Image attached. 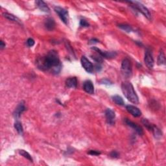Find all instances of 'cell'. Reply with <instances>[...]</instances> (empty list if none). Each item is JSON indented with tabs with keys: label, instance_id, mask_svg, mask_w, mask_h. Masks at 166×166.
Here are the masks:
<instances>
[{
	"label": "cell",
	"instance_id": "e0dca14e",
	"mask_svg": "<svg viewBox=\"0 0 166 166\" xmlns=\"http://www.w3.org/2000/svg\"><path fill=\"white\" fill-rule=\"evenodd\" d=\"M3 16H4L5 18H7V19H8L9 20L14 21V22H16V23L21 24V21L20 20L19 18L16 16L13 15V14H10V13H7V12H5V13L3 14Z\"/></svg>",
	"mask_w": 166,
	"mask_h": 166
},
{
	"label": "cell",
	"instance_id": "cb8c5ba5",
	"mask_svg": "<svg viewBox=\"0 0 166 166\" xmlns=\"http://www.w3.org/2000/svg\"><path fill=\"white\" fill-rule=\"evenodd\" d=\"M143 125H145V126L147 127V128H148L149 130H151L152 129V125H151V123H149V121L146 120V119H143V120L142 121Z\"/></svg>",
	"mask_w": 166,
	"mask_h": 166
},
{
	"label": "cell",
	"instance_id": "d6986e66",
	"mask_svg": "<svg viewBox=\"0 0 166 166\" xmlns=\"http://www.w3.org/2000/svg\"><path fill=\"white\" fill-rule=\"evenodd\" d=\"M165 64V57L164 51H162L160 52V54L158 57V65H164Z\"/></svg>",
	"mask_w": 166,
	"mask_h": 166
},
{
	"label": "cell",
	"instance_id": "8992f818",
	"mask_svg": "<svg viewBox=\"0 0 166 166\" xmlns=\"http://www.w3.org/2000/svg\"><path fill=\"white\" fill-rule=\"evenodd\" d=\"M92 49L94 50L98 54L101 56V57H103L105 58H115V56L117 55V53L114 51H102L100 49L93 47L92 48Z\"/></svg>",
	"mask_w": 166,
	"mask_h": 166
},
{
	"label": "cell",
	"instance_id": "3957f363",
	"mask_svg": "<svg viewBox=\"0 0 166 166\" xmlns=\"http://www.w3.org/2000/svg\"><path fill=\"white\" fill-rule=\"evenodd\" d=\"M121 73L123 76L126 78H129L132 75V66L130 61L128 58H125L122 61L121 64Z\"/></svg>",
	"mask_w": 166,
	"mask_h": 166
},
{
	"label": "cell",
	"instance_id": "f546056e",
	"mask_svg": "<svg viewBox=\"0 0 166 166\" xmlns=\"http://www.w3.org/2000/svg\"><path fill=\"white\" fill-rule=\"evenodd\" d=\"M99 42V40L96 38H93L90 40V43H98Z\"/></svg>",
	"mask_w": 166,
	"mask_h": 166
},
{
	"label": "cell",
	"instance_id": "ba28073f",
	"mask_svg": "<svg viewBox=\"0 0 166 166\" xmlns=\"http://www.w3.org/2000/svg\"><path fill=\"white\" fill-rule=\"evenodd\" d=\"M144 62H145V65L149 69H152L154 66V59H153L152 54L149 51H147L145 52Z\"/></svg>",
	"mask_w": 166,
	"mask_h": 166
},
{
	"label": "cell",
	"instance_id": "9c48e42d",
	"mask_svg": "<svg viewBox=\"0 0 166 166\" xmlns=\"http://www.w3.org/2000/svg\"><path fill=\"white\" fill-rule=\"evenodd\" d=\"M105 117L108 123L110 125L114 124V120L115 118V112L110 108H108L105 110Z\"/></svg>",
	"mask_w": 166,
	"mask_h": 166
},
{
	"label": "cell",
	"instance_id": "ac0fdd59",
	"mask_svg": "<svg viewBox=\"0 0 166 166\" xmlns=\"http://www.w3.org/2000/svg\"><path fill=\"white\" fill-rule=\"evenodd\" d=\"M151 130L152 131V133H153V134H154L155 137L156 138L159 139L160 138L162 137V131L160 130L157 127L152 125V127Z\"/></svg>",
	"mask_w": 166,
	"mask_h": 166
},
{
	"label": "cell",
	"instance_id": "ffe728a7",
	"mask_svg": "<svg viewBox=\"0 0 166 166\" xmlns=\"http://www.w3.org/2000/svg\"><path fill=\"white\" fill-rule=\"evenodd\" d=\"M112 99H113L114 102L117 104L118 105H120V106H123L124 105V101L123 99H122V98L120 95H114L112 97Z\"/></svg>",
	"mask_w": 166,
	"mask_h": 166
},
{
	"label": "cell",
	"instance_id": "484cf974",
	"mask_svg": "<svg viewBox=\"0 0 166 166\" xmlns=\"http://www.w3.org/2000/svg\"><path fill=\"white\" fill-rule=\"evenodd\" d=\"M110 157H112V158H116L119 157V156H120V155H119V153L117 151H112V152H110Z\"/></svg>",
	"mask_w": 166,
	"mask_h": 166
},
{
	"label": "cell",
	"instance_id": "4dcf8cb0",
	"mask_svg": "<svg viewBox=\"0 0 166 166\" xmlns=\"http://www.w3.org/2000/svg\"><path fill=\"white\" fill-rule=\"evenodd\" d=\"M5 47V43H4V42L1 40V42H0V48H1V49H4Z\"/></svg>",
	"mask_w": 166,
	"mask_h": 166
},
{
	"label": "cell",
	"instance_id": "4316f807",
	"mask_svg": "<svg viewBox=\"0 0 166 166\" xmlns=\"http://www.w3.org/2000/svg\"><path fill=\"white\" fill-rule=\"evenodd\" d=\"M27 46L29 47H32L34 45V40L33 38H29L27 40Z\"/></svg>",
	"mask_w": 166,
	"mask_h": 166
},
{
	"label": "cell",
	"instance_id": "7c38bea8",
	"mask_svg": "<svg viewBox=\"0 0 166 166\" xmlns=\"http://www.w3.org/2000/svg\"><path fill=\"white\" fill-rule=\"evenodd\" d=\"M125 123L128 125V126L130 127L131 128H133V129L136 131V132L139 134V135L142 136L143 135V130L142 128H141L140 126H138L137 124L134 123V122L130 121L129 120H128V119H125Z\"/></svg>",
	"mask_w": 166,
	"mask_h": 166
},
{
	"label": "cell",
	"instance_id": "8fae6325",
	"mask_svg": "<svg viewBox=\"0 0 166 166\" xmlns=\"http://www.w3.org/2000/svg\"><path fill=\"white\" fill-rule=\"evenodd\" d=\"M26 106H25L24 103L23 102H21L19 105H18L16 108L15 109L14 112V117L15 119H16L17 120H18L20 119L21 114L23 113V112L26 110Z\"/></svg>",
	"mask_w": 166,
	"mask_h": 166
},
{
	"label": "cell",
	"instance_id": "9a60e30c",
	"mask_svg": "<svg viewBox=\"0 0 166 166\" xmlns=\"http://www.w3.org/2000/svg\"><path fill=\"white\" fill-rule=\"evenodd\" d=\"M44 26L48 31H53L55 27V21L53 18H49L47 20H46Z\"/></svg>",
	"mask_w": 166,
	"mask_h": 166
},
{
	"label": "cell",
	"instance_id": "6da1fadb",
	"mask_svg": "<svg viewBox=\"0 0 166 166\" xmlns=\"http://www.w3.org/2000/svg\"><path fill=\"white\" fill-rule=\"evenodd\" d=\"M36 65L37 68L42 71H48L53 68L52 71L56 74L58 73L61 69L58 53L55 50L50 51L46 56L37 58Z\"/></svg>",
	"mask_w": 166,
	"mask_h": 166
},
{
	"label": "cell",
	"instance_id": "52a82bcc",
	"mask_svg": "<svg viewBox=\"0 0 166 166\" xmlns=\"http://www.w3.org/2000/svg\"><path fill=\"white\" fill-rule=\"evenodd\" d=\"M81 64H82L84 70H85L88 73H92L94 68H93V66L92 62H91L86 57H84V56H83L82 58H81Z\"/></svg>",
	"mask_w": 166,
	"mask_h": 166
},
{
	"label": "cell",
	"instance_id": "f1b7e54d",
	"mask_svg": "<svg viewBox=\"0 0 166 166\" xmlns=\"http://www.w3.org/2000/svg\"><path fill=\"white\" fill-rule=\"evenodd\" d=\"M101 83L102 84H106V85H110V84H112V82L110 81H109L108 79H103L101 81Z\"/></svg>",
	"mask_w": 166,
	"mask_h": 166
},
{
	"label": "cell",
	"instance_id": "d4e9b609",
	"mask_svg": "<svg viewBox=\"0 0 166 166\" xmlns=\"http://www.w3.org/2000/svg\"><path fill=\"white\" fill-rule=\"evenodd\" d=\"M80 26L83 27H88L90 26V24L88 23L86 20H81L80 21Z\"/></svg>",
	"mask_w": 166,
	"mask_h": 166
},
{
	"label": "cell",
	"instance_id": "603a6c76",
	"mask_svg": "<svg viewBox=\"0 0 166 166\" xmlns=\"http://www.w3.org/2000/svg\"><path fill=\"white\" fill-rule=\"evenodd\" d=\"M119 27L121 28L122 30L126 31V32L127 33H130L131 32V31H133V28L131 27V26H128V25L120 24V25H119Z\"/></svg>",
	"mask_w": 166,
	"mask_h": 166
},
{
	"label": "cell",
	"instance_id": "7402d4cb",
	"mask_svg": "<svg viewBox=\"0 0 166 166\" xmlns=\"http://www.w3.org/2000/svg\"><path fill=\"white\" fill-rule=\"evenodd\" d=\"M19 153H20V155H21V156H23L24 158H26L27 160H29V161H31V162L33 161V158H32V157H31V156L29 155V153L25 151V150H22V149L20 150Z\"/></svg>",
	"mask_w": 166,
	"mask_h": 166
},
{
	"label": "cell",
	"instance_id": "5b68a950",
	"mask_svg": "<svg viewBox=\"0 0 166 166\" xmlns=\"http://www.w3.org/2000/svg\"><path fill=\"white\" fill-rule=\"evenodd\" d=\"M54 10L56 12H57L59 18L61 19V20L63 21L65 24H68L69 21L68 12L66 10V9L61 7H55L54 8Z\"/></svg>",
	"mask_w": 166,
	"mask_h": 166
},
{
	"label": "cell",
	"instance_id": "4fadbf2b",
	"mask_svg": "<svg viewBox=\"0 0 166 166\" xmlns=\"http://www.w3.org/2000/svg\"><path fill=\"white\" fill-rule=\"evenodd\" d=\"M83 89L85 92L89 94L94 93V86L91 81H86L83 84Z\"/></svg>",
	"mask_w": 166,
	"mask_h": 166
},
{
	"label": "cell",
	"instance_id": "30bf717a",
	"mask_svg": "<svg viewBox=\"0 0 166 166\" xmlns=\"http://www.w3.org/2000/svg\"><path fill=\"white\" fill-rule=\"evenodd\" d=\"M126 109L131 115H133L134 117H140L142 115V112L140 111V110L134 105H127Z\"/></svg>",
	"mask_w": 166,
	"mask_h": 166
},
{
	"label": "cell",
	"instance_id": "44dd1931",
	"mask_svg": "<svg viewBox=\"0 0 166 166\" xmlns=\"http://www.w3.org/2000/svg\"><path fill=\"white\" fill-rule=\"evenodd\" d=\"M14 128H16V131L18 133V134H23L24 128H23L22 125H21V123H20L19 121L16 122V123H14Z\"/></svg>",
	"mask_w": 166,
	"mask_h": 166
},
{
	"label": "cell",
	"instance_id": "83f0119b",
	"mask_svg": "<svg viewBox=\"0 0 166 166\" xmlns=\"http://www.w3.org/2000/svg\"><path fill=\"white\" fill-rule=\"evenodd\" d=\"M90 155H93V156H98L99 155H101V152L98 151H93V150H91V151L88 152Z\"/></svg>",
	"mask_w": 166,
	"mask_h": 166
},
{
	"label": "cell",
	"instance_id": "277c9868",
	"mask_svg": "<svg viewBox=\"0 0 166 166\" xmlns=\"http://www.w3.org/2000/svg\"><path fill=\"white\" fill-rule=\"evenodd\" d=\"M128 3L131 4V6H132V7H133L134 9H136V10L140 12L141 13H142L146 18H148V19H150V18H151V13H150L149 11L148 10V9L145 7V6L141 4V3L138 2V1H130Z\"/></svg>",
	"mask_w": 166,
	"mask_h": 166
},
{
	"label": "cell",
	"instance_id": "2e32d148",
	"mask_svg": "<svg viewBox=\"0 0 166 166\" xmlns=\"http://www.w3.org/2000/svg\"><path fill=\"white\" fill-rule=\"evenodd\" d=\"M66 85L68 88H76L77 86V79L76 77H70L66 81Z\"/></svg>",
	"mask_w": 166,
	"mask_h": 166
},
{
	"label": "cell",
	"instance_id": "5bb4252c",
	"mask_svg": "<svg viewBox=\"0 0 166 166\" xmlns=\"http://www.w3.org/2000/svg\"><path fill=\"white\" fill-rule=\"evenodd\" d=\"M35 3H36V7H38L40 11H42V12H50V9L49 7L44 1H41V0H38V1H36Z\"/></svg>",
	"mask_w": 166,
	"mask_h": 166
},
{
	"label": "cell",
	"instance_id": "7a4b0ae2",
	"mask_svg": "<svg viewBox=\"0 0 166 166\" xmlns=\"http://www.w3.org/2000/svg\"><path fill=\"white\" fill-rule=\"evenodd\" d=\"M121 90L125 98L133 104H138L139 99L131 83L125 81L121 84Z\"/></svg>",
	"mask_w": 166,
	"mask_h": 166
}]
</instances>
